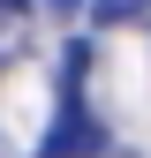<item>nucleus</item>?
<instances>
[{"mask_svg":"<svg viewBox=\"0 0 151 158\" xmlns=\"http://www.w3.org/2000/svg\"><path fill=\"white\" fill-rule=\"evenodd\" d=\"M98 143H106V128L91 121V106H83V45H68L61 113H53V128H45V143H38V158H83V151H98Z\"/></svg>","mask_w":151,"mask_h":158,"instance_id":"obj_1","label":"nucleus"},{"mask_svg":"<svg viewBox=\"0 0 151 158\" xmlns=\"http://www.w3.org/2000/svg\"><path fill=\"white\" fill-rule=\"evenodd\" d=\"M0 15H23V0H0Z\"/></svg>","mask_w":151,"mask_h":158,"instance_id":"obj_3","label":"nucleus"},{"mask_svg":"<svg viewBox=\"0 0 151 158\" xmlns=\"http://www.w3.org/2000/svg\"><path fill=\"white\" fill-rule=\"evenodd\" d=\"M91 15H98V23H144L151 0H91Z\"/></svg>","mask_w":151,"mask_h":158,"instance_id":"obj_2","label":"nucleus"}]
</instances>
